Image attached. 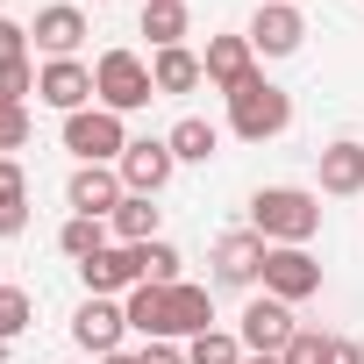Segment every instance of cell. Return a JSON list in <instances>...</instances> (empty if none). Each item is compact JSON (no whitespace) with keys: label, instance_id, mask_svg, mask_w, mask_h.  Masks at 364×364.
<instances>
[{"label":"cell","instance_id":"6da1fadb","mask_svg":"<svg viewBox=\"0 0 364 364\" xmlns=\"http://www.w3.org/2000/svg\"><path fill=\"white\" fill-rule=\"evenodd\" d=\"M250 229L279 250V243H300L307 250V236L321 229V193H307V186H257L250 193Z\"/></svg>","mask_w":364,"mask_h":364},{"label":"cell","instance_id":"7a4b0ae2","mask_svg":"<svg viewBox=\"0 0 364 364\" xmlns=\"http://www.w3.org/2000/svg\"><path fill=\"white\" fill-rule=\"evenodd\" d=\"M229 129H236L243 143H272V136H286V129H293V93L272 86V79L257 72L250 86L229 93Z\"/></svg>","mask_w":364,"mask_h":364},{"label":"cell","instance_id":"3957f363","mask_svg":"<svg viewBox=\"0 0 364 364\" xmlns=\"http://www.w3.org/2000/svg\"><path fill=\"white\" fill-rule=\"evenodd\" d=\"M93 100L114 107V114H136V107L157 100V79H150V65H143L136 50H100V65H93Z\"/></svg>","mask_w":364,"mask_h":364},{"label":"cell","instance_id":"277c9868","mask_svg":"<svg viewBox=\"0 0 364 364\" xmlns=\"http://www.w3.org/2000/svg\"><path fill=\"white\" fill-rule=\"evenodd\" d=\"M136 136L122 129V114L114 107H79V114H65V150L79 157V164H122V150H129Z\"/></svg>","mask_w":364,"mask_h":364},{"label":"cell","instance_id":"5b68a950","mask_svg":"<svg viewBox=\"0 0 364 364\" xmlns=\"http://www.w3.org/2000/svg\"><path fill=\"white\" fill-rule=\"evenodd\" d=\"M272 300H286V307H300V300H314L321 293V264L300 250V243H279V250H264V279H257Z\"/></svg>","mask_w":364,"mask_h":364},{"label":"cell","instance_id":"8992f818","mask_svg":"<svg viewBox=\"0 0 364 364\" xmlns=\"http://www.w3.org/2000/svg\"><path fill=\"white\" fill-rule=\"evenodd\" d=\"M250 50L257 58H293L300 43H307V15L293 8V0H257V15H250Z\"/></svg>","mask_w":364,"mask_h":364},{"label":"cell","instance_id":"52a82bcc","mask_svg":"<svg viewBox=\"0 0 364 364\" xmlns=\"http://www.w3.org/2000/svg\"><path fill=\"white\" fill-rule=\"evenodd\" d=\"M122 200H129V186H122V171H114V164H79V171L65 178V208H72V215L114 222Z\"/></svg>","mask_w":364,"mask_h":364},{"label":"cell","instance_id":"ba28073f","mask_svg":"<svg viewBox=\"0 0 364 364\" xmlns=\"http://www.w3.org/2000/svg\"><path fill=\"white\" fill-rule=\"evenodd\" d=\"M114 171H122V186H129V193L157 200V193L171 186V171H178V157H171V143H164V136H136V143L122 150V164H114Z\"/></svg>","mask_w":364,"mask_h":364},{"label":"cell","instance_id":"9c48e42d","mask_svg":"<svg viewBox=\"0 0 364 364\" xmlns=\"http://www.w3.org/2000/svg\"><path fill=\"white\" fill-rule=\"evenodd\" d=\"M36 100L58 107V114L93 107V65H79V58H43V72H36Z\"/></svg>","mask_w":364,"mask_h":364},{"label":"cell","instance_id":"30bf717a","mask_svg":"<svg viewBox=\"0 0 364 364\" xmlns=\"http://www.w3.org/2000/svg\"><path fill=\"white\" fill-rule=\"evenodd\" d=\"M122 336H129L122 300L86 293V300H79V314H72V343H79V350H93V357H114V350H122Z\"/></svg>","mask_w":364,"mask_h":364},{"label":"cell","instance_id":"8fae6325","mask_svg":"<svg viewBox=\"0 0 364 364\" xmlns=\"http://www.w3.org/2000/svg\"><path fill=\"white\" fill-rule=\"evenodd\" d=\"M264 250H272V243H264L257 229H229V236L215 243V257H208V264H215V286H257V279H264Z\"/></svg>","mask_w":364,"mask_h":364},{"label":"cell","instance_id":"7c38bea8","mask_svg":"<svg viewBox=\"0 0 364 364\" xmlns=\"http://www.w3.org/2000/svg\"><path fill=\"white\" fill-rule=\"evenodd\" d=\"M200 72H208V86H222V100H229L236 86H250V79H257V50H250V36H208Z\"/></svg>","mask_w":364,"mask_h":364},{"label":"cell","instance_id":"4fadbf2b","mask_svg":"<svg viewBox=\"0 0 364 364\" xmlns=\"http://www.w3.org/2000/svg\"><path fill=\"white\" fill-rule=\"evenodd\" d=\"M79 279H86V293L114 300V293H136V286H143V257H136V243H107L100 257L79 264Z\"/></svg>","mask_w":364,"mask_h":364},{"label":"cell","instance_id":"5bb4252c","mask_svg":"<svg viewBox=\"0 0 364 364\" xmlns=\"http://www.w3.org/2000/svg\"><path fill=\"white\" fill-rule=\"evenodd\" d=\"M293 328H300V321H293V307H286V300H272V293H257V300L243 307V328H236V336H243V350H272V357H279V350L293 343Z\"/></svg>","mask_w":364,"mask_h":364},{"label":"cell","instance_id":"9a60e30c","mask_svg":"<svg viewBox=\"0 0 364 364\" xmlns=\"http://www.w3.org/2000/svg\"><path fill=\"white\" fill-rule=\"evenodd\" d=\"M29 43H36L43 58H79V43H86V15L72 8V0H58V8H36Z\"/></svg>","mask_w":364,"mask_h":364},{"label":"cell","instance_id":"2e32d148","mask_svg":"<svg viewBox=\"0 0 364 364\" xmlns=\"http://www.w3.org/2000/svg\"><path fill=\"white\" fill-rule=\"evenodd\" d=\"M321 193L328 200H357L364 193V143L357 136H336L321 150Z\"/></svg>","mask_w":364,"mask_h":364},{"label":"cell","instance_id":"e0dca14e","mask_svg":"<svg viewBox=\"0 0 364 364\" xmlns=\"http://www.w3.org/2000/svg\"><path fill=\"white\" fill-rule=\"evenodd\" d=\"M215 328V286H193V279H178L171 286V343H193Z\"/></svg>","mask_w":364,"mask_h":364},{"label":"cell","instance_id":"ac0fdd59","mask_svg":"<svg viewBox=\"0 0 364 364\" xmlns=\"http://www.w3.org/2000/svg\"><path fill=\"white\" fill-rule=\"evenodd\" d=\"M122 314H129V328H136V336L171 343V286H136V293L122 300Z\"/></svg>","mask_w":364,"mask_h":364},{"label":"cell","instance_id":"d6986e66","mask_svg":"<svg viewBox=\"0 0 364 364\" xmlns=\"http://www.w3.org/2000/svg\"><path fill=\"white\" fill-rule=\"evenodd\" d=\"M150 79H157V93H193V86H208V72H200V50H150Z\"/></svg>","mask_w":364,"mask_h":364},{"label":"cell","instance_id":"ffe728a7","mask_svg":"<svg viewBox=\"0 0 364 364\" xmlns=\"http://www.w3.org/2000/svg\"><path fill=\"white\" fill-rule=\"evenodd\" d=\"M164 143H171V157H178V164H208V157L222 150V129H215L208 114H178Z\"/></svg>","mask_w":364,"mask_h":364},{"label":"cell","instance_id":"44dd1931","mask_svg":"<svg viewBox=\"0 0 364 364\" xmlns=\"http://www.w3.org/2000/svg\"><path fill=\"white\" fill-rule=\"evenodd\" d=\"M186 0H143V36H150V50H178L186 43Z\"/></svg>","mask_w":364,"mask_h":364},{"label":"cell","instance_id":"7402d4cb","mask_svg":"<svg viewBox=\"0 0 364 364\" xmlns=\"http://www.w3.org/2000/svg\"><path fill=\"white\" fill-rule=\"evenodd\" d=\"M29 229V178L15 157H0V236H22Z\"/></svg>","mask_w":364,"mask_h":364},{"label":"cell","instance_id":"603a6c76","mask_svg":"<svg viewBox=\"0 0 364 364\" xmlns=\"http://www.w3.org/2000/svg\"><path fill=\"white\" fill-rule=\"evenodd\" d=\"M107 236H114L107 222H93V215H72V222L58 229V250H65L72 264H86V257H100V250H107Z\"/></svg>","mask_w":364,"mask_h":364},{"label":"cell","instance_id":"cb8c5ba5","mask_svg":"<svg viewBox=\"0 0 364 364\" xmlns=\"http://www.w3.org/2000/svg\"><path fill=\"white\" fill-rule=\"evenodd\" d=\"M107 229H114V243H157V208H150L143 193H129V200L114 208Z\"/></svg>","mask_w":364,"mask_h":364},{"label":"cell","instance_id":"d4e9b609","mask_svg":"<svg viewBox=\"0 0 364 364\" xmlns=\"http://www.w3.org/2000/svg\"><path fill=\"white\" fill-rule=\"evenodd\" d=\"M186 364H243V336L208 328V336H193V343H186Z\"/></svg>","mask_w":364,"mask_h":364},{"label":"cell","instance_id":"484cf974","mask_svg":"<svg viewBox=\"0 0 364 364\" xmlns=\"http://www.w3.org/2000/svg\"><path fill=\"white\" fill-rule=\"evenodd\" d=\"M136 257H143V286H178V250L157 236V243H136Z\"/></svg>","mask_w":364,"mask_h":364},{"label":"cell","instance_id":"4316f807","mask_svg":"<svg viewBox=\"0 0 364 364\" xmlns=\"http://www.w3.org/2000/svg\"><path fill=\"white\" fill-rule=\"evenodd\" d=\"M29 314H36V300H29L22 286H0V343H15V336L29 328Z\"/></svg>","mask_w":364,"mask_h":364},{"label":"cell","instance_id":"83f0119b","mask_svg":"<svg viewBox=\"0 0 364 364\" xmlns=\"http://www.w3.org/2000/svg\"><path fill=\"white\" fill-rule=\"evenodd\" d=\"M22 143H29V107L22 100H0V157L22 150Z\"/></svg>","mask_w":364,"mask_h":364},{"label":"cell","instance_id":"f1b7e54d","mask_svg":"<svg viewBox=\"0 0 364 364\" xmlns=\"http://www.w3.org/2000/svg\"><path fill=\"white\" fill-rule=\"evenodd\" d=\"M321 350H328L321 328H293V343L279 350V364H321Z\"/></svg>","mask_w":364,"mask_h":364},{"label":"cell","instance_id":"f546056e","mask_svg":"<svg viewBox=\"0 0 364 364\" xmlns=\"http://www.w3.org/2000/svg\"><path fill=\"white\" fill-rule=\"evenodd\" d=\"M36 72H43V65H29V58H22V65H0V100H29V93H36Z\"/></svg>","mask_w":364,"mask_h":364},{"label":"cell","instance_id":"4dcf8cb0","mask_svg":"<svg viewBox=\"0 0 364 364\" xmlns=\"http://www.w3.org/2000/svg\"><path fill=\"white\" fill-rule=\"evenodd\" d=\"M29 58V29L22 22H0V65H22Z\"/></svg>","mask_w":364,"mask_h":364},{"label":"cell","instance_id":"1f68e13d","mask_svg":"<svg viewBox=\"0 0 364 364\" xmlns=\"http://www.w3.org/2000/svg\"><path fill=\"white\" fill-rule=\"evenodd\" d=\"M321 364H364V343H350V336H328Z\"/></svg>","mask_w":364,"mask_h":364},{"label":"cell","instance_id":"d6a6232c","mask_svg":"<svg viewBox=\"0 0 364 364\" xmlns=\"http://www.w3.org/2000/svg\"><path fill=\"white\" fill-rule=\"evenodd\" d=\"M143 364H186V343H143Z\"/></svg>","mask_w":364,"mask_h":364},{"label":"cell","instance_id":"836d02e7","mask_svg":"<svg viewBox=\"0 0 364 364\" xmlns=\"http://www.w3.org/2000/svg\"><path fill=\"white\" fill-rule=\"evenodd\" d=\"M100 364H143V350H114V357H100Z\"/></svg>","mask_w":364,"mask_h":364},{"label":"cell","instance_id":"e575fe53","mask_svg":"<svg viewBox=\"0 0 364 364\" xmlns=\"http://www.w3.org/2000/svg\"><path fill=\"white\" fill-rule=\"evenodd\" d=\"M243 364H279V357L272 350H243Z\"/></svg>","mask_w":364,"mask_h":364},{"label":"cell","instance_id":"d590c367","mask_svg":"<svg viewBox=\"0 0 364 364\" xmlns=\"http://www.w3.org/2000/svg\"><path fill=\"white\" fill-rule=\"evenodd\" d=\"M0 350H8V343H0Z\"/></svg>","mask_w":364,"mask_h":364},{"label":"cell","instance_id":"8d00e7d4","mask_svg":"<svg viewBox=\"0 0 364 364\" xmlns=\"http://www.w3.org/2000/svg\"><path fill=\"white\" fill-rule=\"evenodd\" d=\"M100 8H107V0H100Z\"/></svg>","mask_w":364,"mask_h":364}]
</instances>
